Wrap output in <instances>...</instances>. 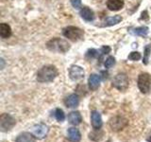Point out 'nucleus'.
Segmentation results:
<instances>
[{
    "mask_svg": "<svg viewBox=\"0 0 151 142\" xmlns=\"http://www.w3.org/2000/svg\"><path fill=\"white\" fill-rule=\"evenodd\" d=\"M114 64H115V59H114V57H112V56L108 57L107 60L105 61V63H104V65H105L106 68H111Z\"/></svg>",
    "mask_w": 151,
    "mask_h": 142,
    "instance_id": "24",
    "label": "nucleus"
},
{
    "mask_svg": "<svg viewBox=\"0 0 151 142\" xmlns=\"http://www.w3.org/2000/svg\"><path fill=\"white\" fill-rule=\"evenodd\" d=\"M133 33L139 36H146L148 34V28L147 27H139L133 30Z\"/></svg>",
    "mask_w": 151,
    "mask_h": 142,
    "instance_id": "21",
    "label": "nucleus"
},
{
    "mask_svg": "<svg viewBox=\"0 0 151 142\" xmlns=\"http://www.w3.org/2000/svg\"><path fill=\"white\" fill-rule=\"evenodd\" d=\"M122 21V17L120 15H114V16H111L105 19L104 21V26L110 27L113 25H117L118 23H120Z\"/></svg>",
    "mask_w": 151,
    "mask_h": 142,
    "instance_id": "19",
    "label": "nucleus"
},
{
    "mask_svg": "<svg viewBox=\"0 0 151 142\" xmlns=\"http://www.w3.org/2000/svg\"><path fill=\"white\" fill-rule=\"evenodd\" d=\"M80 16H81L84 20L91 22L94 19V13L91 9H89L88 7H83L80 9Z\"/></svg>",
    "mask_w": 151,
    "mask_h": 142,
    "instance_id": "17",
    "label": "nucleus"
},
{
    "mask_svg": "<svg viewBox=\"0 0 151 142\" xmlns=\"http://www.w3.org/2000/svg\"><path fill=\"white\" fill-rule=\"evenodd\" d=\"M71 4L76 9H78L81 7V0H71Z\"/></svg>",
    "mask_w": 151,
    "mask_h": 142,
    "instance_id": "27",
    "label": "nucleus"
},
{
    "mask_svg": "<svg viewBox=\"0 0 151 142\" xmlns=\"http://www.w3.org/2000/svg\"><path fill=\"white\" fill-rule=\"evenodd\" d=\"M107 7L110 11L117 12L124 7V0H108Z\"/></svg>",
    "mask_w": 151,
    "mask_h": 142,
    "instance_id": "15",
    "label": "nucleus"
},
{
    "mask_svg": "<svg viewBox=\"0 0 151 142\" xmlns=\"http://www.w3.org/2000/svg\"><path fill=\"white\" fill-rule=\"evenodd\" d=\"M63 33L66 38H68L69 40L73 42L81 40L84 36V31L82 30H80L79 28H77V27H73V26L63 28Z\"/></svg>",
    "mask_w": 151,
    "mask_h": 142,
    "instance_id": "3",
    "label": "nucleus"
},
{
    "mask_svg": "<svg viewBox=\"0 0 151 142\" xmlns=\"http://www.w3.org/2000/svg\"><path fill=\"white\" fill-rule=\"evenodd\" d=\"M91 120H92V126L94 130H99L101 129V127L103 125L102 122V117L101 115L99 114L98 111H93L91 114Z\"/></svg>",
    "mask_w": 151,
    "mask_h": 142,
    "instance_id": "10",
    "label": "nucleus"
},
{
    "mask_svg": "<svg viewBox=\"0 0 151 142\" xmlns=\"http://www.w3.org/2000/svg\"><path fill=\"white\" fill-rule=\"evenodd\" d=\"M148 18V15H147V12L145 11L142 12V16H141V19H147Z\"/></svg>",
    "mask_w": 151,
    "mask_h": 142,
    "instance_id": "29",
    "label": "nucleus"
},
{
    "mask_svg": "<svg viewBox=\"0 0 151 142\" xmlns=\"http://www.w3.org/2000/svg\"><path fill=\"white\" fill-rule=\"evenodd\" d=\"M64 104L68 108H75L79 104V97L77 94H72L65 99Z\"/></svg>",
    "mask_w": 151,
    "mask_h": 142,
    "instance_id": "13",
    "label": "nucleus"
},
{
    "mask_svg": "<svg viewBox=\"0 0 151 142\" xmlns=\"http://www.w3.org/2000/svg\"><path fill=\"white\" fill-rule=\"evenodd\" d=\"M16 120L13 118L9 114L4 113L0 116V131L6 133L11 131L12 128L15 126Z\"/></svg>",
    "mask_w": 151,
    "mask_h": 142,
    "instance_id": "5",
    "label": "nucleus"
},
{
    "mask_svg": "<svg viewBox=\"0 0 151 142\" xmlns=\"http://www.w3.org/2000/svg\"><path fill=\"white\" fill-rule=\"evenodd\" d=\"M84 76H85V72L81 66L74 64L70 67L69 77L71 80H74V82H78V80H82L84 78Z\"/></svg>",
    "mask_w": 151,
    "mask_h": 142,
    "instance_id": "9",
    "label": "nucleus"
},
{
    "mask_svg": "<svg viewBox=\"0 0 151 142\" xmlns=\"http://www.w3.org/2000/svg\"><path fill=\"white\" fill-rule=\"evenodd\" d=\"M107 142H111V140H108V141H107Z\"/></svg>",
    "mask_w": 151,
    "mask_h": 142,
    "instance_id": "32",
    "label": "nucleus"
},
{
    "mask_svg": "<svg viewBox=\"0 0 151 142\" xmlns=\"http://www.w3.org/2000/svg\"><path fill=\"white\" fill-rule=\"evenodd\" d=\"M97 54H98L97 53V50L93 49H89L87 51V53H86V58L87 59H93V58H94V57H96Z\"/></svg>",
    "mask_w": 151,
    "mask_h": 142,
    "instance_id": "26",
    "label": "nucleus"
},
{
    "mask_svg": "<svg viewBox=\"0 0 151 142\" xmlns=\"http://www.w3.org/2000/svg\"><path fill=\"white\" fill-rule=\"evenodd\" d=\"M129 78L124 73L117 74L112 80V86L119 91H126L129 88Z\"/></svg>",
    "mask_w": 151,
    "mask_h": 142,
    "instance_id": "6",
    "label": "nucleus"
},
{
    "mask_svg": "<svg viewBox=\"0 0 151 142\" xmlns=\"http://www.w3.org/2000/svg\"><path fill=\"white\" fill-rule=\"evenodd\" d=\"M54 116L56 117V120H58L59 122H63L65 120V115H64V112L61 110L60 108H57L55 110L54 113Z\"/></svg>",
    "mask_w": 151,
    "mask_h": 142,
    "instance_id": "22",
    "label": "nucleus"
},
{
    "mask_svg": "<svg viewBox=\"0 0 151 142\" xmlns=\"http://www.w3.org/2000/svg\"><path fill=\"white\" fill-rule=\"evenodd\" d=\"M103 132L100 131V129L99 130H94L93 132L92 133H90L89 134V138L93 140V141H96V142H98V141H100L102 139V137H103Z\"/></svg>",
    "mask_w": 151,
    "mask_h": 142,
    "instance_id": "20",
    "label": "nucleus"
},
{
    "mask_svg": "<svg viewBox=\"0 0 151 142\" xmlns=\"http://www.w3.org/2000/svg\"><path fill=\"white\" fill-rule=\"evenodd\" d=\"M58 76V70L54 65H45L37 72V80L39 83H51Z\"/></svg>",
    "mask_w": 151,
    "mask_h": 142,
    "instance_id": "1",
    "label": "nucleus"
},
{
    "mask_svg": "<svg viewBox=\"0 0 151 142\" xmlns=\"http://www.w3.org/2000/svg\"><path fill=\"white\" fill-rule=\"evenodd\" d=\"M0 62H1V69H3L4 68V60L1 59V60H0Z\"/></svg>",
    "mask_w": 151,
    "mask_h": 142,
    "instance_id": "30",
    "label": "nucleus"
},
{
    "mask_svg": "<svg viewBox=\"0 0 151 142\" xmlns=\"http://www.w3.org/2000/svg\"><path fill=\"white\" fill-rule=\"evenodd\" d=\"M46 47L50 51L58 52V53H65L70 49V45L64 39L53 38L46 43Z\"/></svg>",
    "mask_w": 151,
    "mask_h": 142,
    "instance_id": "2",
    "label": "nucleus"
},
{
    "mask_svg": "<svg viewBox=\"0 0 151 142\" xmlns=\"http://www.w3.org/2000/svg\"><path fill=\"white\" fill-rule=\"evenodd\" d=\"M110 51H111V47L110 46H103L102 49H101V52H102V54H108V53H110Z\"/></svg>",
    "mask_w": 151,
    "mask_h": 142,
    "instance_id": "28",
    "label": "nucleus"
},
{
    "mask_svg": "<svg viewBox=\"0 0 151 142\" xmlns=\"http://www.w3.org/2000/svg\"><path fill=\"white\" fill-rule=\"evenodd\" d=\"M67 138L71 142H79L81 139V134L77 128L71 127L67 131Z\"/></svg>",
    "mask_w": 151,
    "mask_h": 142,
    "instance_id": "12",
    "label": "nucleus"
},
{
    "mask_svg": "<svg viewBox=\"0 0 151 142\" xmlns=\"http://www.w3.org/2000/svg\"><path fill=\"white\" fill-rule=\"evenodd\" d=\"M138 88L143 94H147L151 90V76L148 73H141L137 80Z\"/></svg>",
    "mask_w": 151,
    "mask_h": 142,
    "instance_id": "4",
    "label": "nucleus"
},
{
    "mask_svg": "<svg viewBox=\"0 0 151 142\" xmlns=\"http://www.w3.org/2000/svg\"><path fill=\"white\" fill-rule=\"evenodd\" d=\"M48 126L45 123H39L32 127L31 134L34 135L36 139H44L48 134Z\"/></svg>",
    "mask_w": 151,
    "mask_h": 142,
    "instance_id": "8",
    "label": "nucleus"
},
{
    "mask_svg": "<svg viewBox=\"0 0 151 142\" xmlns=\"http://www.w3.org/2000/svg\"><path fill=\"white\" fill-rule=\"evenodd\" d=\"M151 52V45H147L145 47V52H144V59H143V63L145 64H148V59H149V55Z\"/></svg>",
    "mask_w": 151,
    "mask_h": 142,
    "instance_id": "23",
    "label": "nucleus"
},
{
    "mask_svg": "<svg viewBox=\"0 0 151 142\" xmlns=\"http://www.w3.org/2000/svg\"><path fill=\"white\" fill-rule=\"evenodd\" d=\"M0 35H1L2 38L6 39V38L11 37L12 35V28L8 24L6 23H2L0 25Z\"/></svg>",
    "mask_w": 151,
    "mask_h": 142,
    "instance_id": "18",
    "label": "nucleus"
},
{
    "mask_svg": "<svg viewBox=\"0 0 151 142\" xmlns=\"http://www.w3.org/2000/svg\"><path fill=\"white\" fill-rule=\"evenodd\" d=\"M127 58H129V60H130V61H138L141 59V54L137 51H133L129 55Z\"/></svg>",
    "mask_w": 151,
    "mask_h": 142,
    "instance_id": "25",
    "label": "nucleus"
},
{
    "mask_svg": "<svg viewBox=\"0 0 151 142\" xmlns=\"http://www.w3.org/2000/svg\"><path fill=\"white\" fill-rule=\"evenodd\" d=\"M68 121H69L70 124L77 126V125H79L80 123H81L82 117H81V115H80V113L78 111H73V112L69 113Z\"/></svg>",
    "mask_w": 151,
    "mask_h": 142,
    "instance_id": "14",
    "label": "nucleus"
},
{
    "mask_svg": "<svg viewBox=\"0 0 151 142\" xmlns=\"http://www.w3.org/2000/svg\"><path fill=\"white\" fill-rule=\"evenodd\" d=\"M146 140H147L148 142H151V135H150V137H148V138L146 139Z\"/></svg>",
    "mask_w": 151,
    "mask_h": 142,
    "instance_id": "31",
    "label": "nucleus"
},
{
    "mask_svg": "<svg viewBox=\"0 0 151 142\" xmlns=\"http://www.w3.org/2000/svg\"><path fill=\"white\" fill-rule=\"evenodd\" d=\"M127 124H129V120L122 116L113 117L109 121V125H110L111 129L114 132H119L123 130L127 126Z\"/></svg>",
    "mask_w": 151,
    "mask_h": 142,
    "instance_id": "7",
    "label": "nucleus"
},
{
    "mask_svg": "<svg viewBox=\"0 0 151 142\" xmlns=\"http://www.w3.org/2000/svg\"><path fill=\"white\" fill-rule=\"evenodd\" d=\"M35 139L36 138L31 133L24 132V133H21V134L16 137L15 142H35L36 141Z\"/></svg>",
    "mask_w": 151,
    "mask_h": 142,
    "instance_id": "16",
    "label": "nucleus"
},
{
    "mask_svg": "<svg viewBox=\"0 0 151 142\" xmlns=\"http://www.w3.org/2000/svg\"><path fill=\"white\" fill-rule=\"evenodd\" d=\"M100 82H101V78L100 76L97 74H91L88 80V85L90 90L92 91H96V89H98L99 85H100Z\"/></svg>",
    "mask_w": 151,
    "mask_h": 142,
    "instance_id": "11",
    "label": "nucleus"
}]
</instances>
